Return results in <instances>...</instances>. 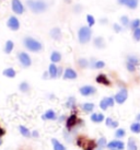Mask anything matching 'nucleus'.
I'll return each mask as SVG.
<instances>
[{
	"instance_id": "1",
	"label": "nucleus",
	"mask_w": 140,
	"mask_h": 150,
	"mask_svg": "<svg viewBox=\"0 0 140 150\" xmlns=\"http://www.w3.org/2000/svg\"><path fill=\"white\" fill-rule=\"evenodd\" d=\"M26 6L33 13H43L48 8V4L44 0H26Z\"/></svg>"
},
{
	"instance_id": "2",
	"label": "nucleus",
	"mask_w": 140,
	"mask_h": 150,
	"mask_svg": "<svg viewBox=\"0 0 140 150\" xmlns=\"http://www.w3.org/2000/svg\"><path fill=\"white\" fill-rule=\"evenodd\" d=\"M23 45L26 47V50L33 52V53H40L43 50V44L31 36H26L23 38Z\"/></svg>"
},
{
	"instance_id": "3",
	"label": "nucleus",
	"mask_w": 140,
	"mask_h": 150,
	"mask_svg": "<svg viewBox=\"0 0 140 150\" xmlns=\"http://www.w3.org/2000/svg\"><path fill=\"white\" fill-rule=\"evenodd\" d=\"M92 38V30L89 25H83L78 31V41L80 44H87L91 41Z\"/></svg>"
},
{
	"instance_id": "4",
	"label": "nucleus",
	"mask_w": 140,
	"mask_h": 150,
	"mask_svg": "<svg viewBox=\"0 0 140 150\" xmlns=\"http://www.w3.org/2000/svg\"><path fill=\"white\" fill-rule=\"evenodd\" d=\"M18 59L20 62L21 66L24 67V68H29L31 65H32V59L30 57V55L25 52H20L18 54Z\"/></svg>"
},
{
	"instance_id": "5",
	"label": "nucleus",
	"mask_w": 140,
	"mask_h": 150,
	"mask_svg": "<svg viewBox=\"0 0 140 150\" xmlns=\"http://www.w3.org/2000/svg\"><path fill=\"white\" fill-rule=\"evenodd\" d=\"M11 9H12L13 12L16 13V14H18V16L23 14L25 11L24 4H22L21 0H12L11 1Z\"/></svg>"
},
{
	"instance_id": "6",
	"label": "nucleus",
	"mask_w": 140,
	"mask_h": 150,
	"mask_svg": "<svg viewBox=\"0 0 140 150\" xmlns=\"http://www.w3.org/2000/svg\"><path fill=\"white\" fill-rule=\"evenodd\" d=\"M78 146H80L83 150H94V148L98 146V144H95L94 142H91L84 138H80L78 139Z\"/></svg>"
},
{
	"instance_id": "7",
	"label": "nucleus",
	"mask_w": 140,
	"mask_h": 150,
	"mask_svg": "<svg viewBox=\"0 0 140 150\" xmlns=\"http://www.w3.org/2000/svg\"><path fill=\"white\" fill-rule=\"evenodd\" d=\"M128 98V91L126 88H122L119 91L117 92L114 96V99H115V102L116 103H118V104H123L126 102Z\"/></svg>"
},
{
	"instance_id": "8",
	"label": "nucleus",
	"mask_w": 140,
	"mask_h": 150,
	"mask_svg": "<svg viewBox=\"0 0 140 150\" xmlns=\"http://www.w3.org/2000/svg\"><path fill=\"white\" fill-rule=\"evenodd\" d=\"M7 26H8L11 31H18L21 26L19 19H18L17 17H14V16H11V17L8 19V21H7Z\"/></svg>"
},
{
	"instance_id": "9",
	"label": "nucleus",
	"mask_w": 140,
	"mask_h": 150,
	"mask_svg": "<svg viewBox=\"0 0 140 150\" xmlns=\"http://www.w3.org/2000/svg\"><path fill=\"white\" fill-rule=\"evenodd\" d=\"M79 92L83 96H91L96 93V89L93 86H83L79 89Z\"/></svg>"
},
{
	"instance_id": "10",
	"label": "nucleus",
	"mask_w": 140,
	"mask_h": 150,
	"mask_svg": "<svg viewBox=\"0 0 140 150\" xmlns=\"http://www.w3.org/2000/svg\"><path fill=\"white\" fill-rule=\"evenodd\" d=\"M114 104H115V99L114 98H112V96L104 98L103 100H101V102H100V108L103 111H106L108 108H113Z\"/></svg>"
},
{
	"instance_id": "11",
	"label": "nucleus",
	"mask_w": 140,
	"mask_h": 150,
	"mask_svg": "<svg viewBox=\"0 0 140 150\" xmlns=\"http://www.w3.org/2000/svg\"><path fill=\"white\" fill-rule=\"evenodd\" d=\"M117 2L118 4L120 6H125V7H127L128 9H136L138 7V4H139V0H117Z\"/></svg>"
},
{
	"instance_id": "12",
	"label": "nucleus",
	"mask_w": 140,
	"mask_h": 150,
	"mask_svg": "<svg viewBox=\"0 0 140 150\" xmlns=\"http://www.w3.org/2000/svg\"><path fill=\"white\" fill-rule=\"evenodd\" d=\"M107 148L110 150H124L125 145L122 140H113L107 144Z\"/></svg>"
},
{
	"instance_id": "13",
	"label": "nucleus",
	"mask_w": 140,
	"mask_h": 150,
	"mask_svg": "<svg viewBox=\"0 0 140 150\" xmlns=\"http://www.w3.org/2000/svg\"><path fill=\"white\" fill-rule=\"evenodd\" d=\"M77 124H78V117H77L76 114H71V115L67 118V122H66L67 129H68V130H71Z\"/></svg>"
},
{
	"instance_id": "14",
	"label": "nucleus",
	"mask_w": 140,
	"mask_h": 150,
	"mask_svg": "<svg viewBox=\"0 0 140 150\" xmlns=\"http://www.w3.org/2000/svg\"><path fill=\"white\" fill-rule=\"evenodd\" d=\"M77 77H78V75H77L76 70H74L72 68H67L64 72V79L65 80H74L77 79Z\"/></svg>"
},
{
	"instance_id": "15",
	"label": "nucleus",
	"mask_w": 140,
	"mask_h": 150,
	"mask_svg": "<svg viewBox=\"0 0 140 150\" xmlns=\"http://www.w3.org/2000/svg\"><path fill=\"white\" fill-rule=\"evenodd\" d=\"M42 120H44V121H56V120H57V115H56L55 111L48 110V111H46V112L43 114Z\"/></svg>"
},
{
	"instance_id": "16",
	"label": "nucleus",
	"mask_w": 140,
	"mask_h": 150,
	"mask_svg": "<svg viewBox=\"0 0 140 150\" xmlns=\"http://www.w3.org/2000/svg\"><path fill=\"white\" fill-rule=\"evenodd\" d=\"M48 74H49V77L53 78V79H56L58 77V67L55 65V64H50L49 67H48Z\"/></svg>"
},
{
	"instance_id": "17",
	"label": "nucleus",
	"mask_w": 140,
	"mask_h": 150,
	"mask_svg": "<svg viewBox=\"0 0 140 150\" xmlns=\"http://www.w3.org/2000/svg\"><path fill=\"white\" fill-rule=\"evenodd\" d=\"M95 80H96L98 83L104 84V86H110V84H111V81L108 80V78H107L104 74H100V75L96 77V79Z\"/></svg>"
},
{
	"instance_id": "18",
	"label": "nucleus",
	"mask_w": 140,
	"mask_h": 150,
	"mask_svg": "<svg viewBox=\"0 0 140 150\" xmlns=\"http://www.w3.org/2000/svg\"><path fill=\"white\" fill-rule=\"evenodd\" d=\"M50 36L56 40V41H59L62 38V30L59 28H54V29L50 30Z\"/></svg>"
},
{
	"instance_id": "19",
	"label": "nucleus",
	"mask_w": 140,
	"mask_h": 150,
	"mask_svg": "<svg viewBox=\"0 0 140 150\" xmlns=\"http://www.w3.org/2000/svg\"><path fill=\"white\" fill-rule=\"evenodd\" d=\"M2 75H4V77H7V78H10V79H12V78H14V77H16L17 72H16V70H14L13 68L9 67V68H6V69L2 71Z\"/></svg>"
},
{
	"instance_id": "20",
	"label": "nucleus",
	"mask_w": 140,
	"mask_h": 150,
	"mask_svg": "<svg viewBox=\"0 0 140 150\" xmlns=\"http://www.w3.org/2000/svg\"><path fill=\"white\" fill-rule=\"evenodd\" d=\"M104 115L102 113H93L92 115H91V121L93 122V123H102L104 121Z\"/></svg>"
},
{
	"instance_id": "21",
	"label": "nucleus",
	"mask_w": 140,
	"mask_h": 150,
	"mask_svg": "<svg viewBox=\"0 0 140 150\" xmlns=\"http://www.w3.org/2000/svg\"><path fill=\"white\" fill-rule=\"evenodd\" d=\"M50 60L53 64H57L62 60V54L57 52V50H54L53 53L50 54Z\"/></svg>"
},
{
	"instance_id": "22",
	"label": "nucleus",
	"mask_w": 140,
	"mask_h": 150,
	"mask_svg": "<svg viewBox=\"0 0 140 150\" xmlns=\"http://www.w3.org/2000/svg\"><path fill=\"white\" fill-rule=\"evenodd\" d=\"M90 67L93 69H102L105 67V63L103 60H92L90 63Z\"/></svg>"
},
{
	"instance_id": "23",
	"label": "nucleus",
	"mask_w": 140,
	"mask_h": 150,
	"mask_svg": "<svg viewBox=\"0 0 140 150\" xmlns=\"http://www.w3.org/2000/svg\"><path fill=\"white\" fill-rule=\"evenodd\" d=\"M95 105L93 104V103H90V102H87V103H83L82 105H81V108H82L83 112L86 113H91L93 112V110H94Z\"/></svg>"
},
{
	"instance_id": "24",
	"label": "nucleus",
	"mask_w": 140,
	"mask_h": 150,
	"mask_svg": "<svg viewBox=\"0 0 140 150\" xmlns=\"http://www.w3.org/2000/svg\"><path fill=\"white\" fill-rule=\"evenodd\" d=\"M93 43H94V46L96 48H104V47H105V41H104V38H101V36L95 38Z\"/></svg>"
},
{
	"instance_id": "25",
	"label": "nucleus",
	"mask_w": 140,
	"mask_h": 150,
	"mask_svg": "<svg viewBox=\"0 0 140 150\" xmlns=\"http://www.w3.org/2000/svg\"><path fill=\"white\" fill-rule=\"evenodd\" d=\"M52 144H53L54 150H66V147L64 146L62 142H58L56 138H53V139H52Z\"/></svg>"
},
{
	"instance_id": "26",
	"label": "nucleus",
	"mask_w": 140,
	"mask_h": 150,
	"mask_svg": "<svg viewBox=\"0 0 140 150\" xmlns=\"http://www.w3.org/2000/svg\"><path fill=\"white\" fill-rule=\"evenodd\" d=\"M14 48V43L11 41V40H8L6 42V45H4V53L6 54H11V52Z\"/></svg>"
},
{
	"instance_id": "27",
	"label": "nucleus",
	"mask_w": 140,
	"mask_h": 150,
	"mask_svg": "<svg viewBox=\"0 0 140 150\" xmlns=\"http://www.w3.org/2000/svg\"><path fill=\"white\" fill-rule=\"evenodd\" d=\"M19 130H20V134L23 136V137L29 138V137H31V136H32V133H31V132H30L26 127H24V126H22V125L19 126Z\"/></svg>"
},
{
	"instance_id": "28",
	"label": "nucleus",
	"mask_w": 140,
	"mask_h": 150,
	"mask_svg": "<svg viewBox=\"0 0 140 150\" xmlns=\"http://www.w3.org/2000/svg\"><path fill=\"white\" fill-rule=\"evenodd\" d=\"M127 62L128 63H132L135 66H139L140 65V58H138L135 55H129L127 57Z\"/></svg>"
},
{
	"instance_id": "29",
	"label": "nucleus",
	"mask_w": 140,
	"mask_h": 150,
	"mask_svg": "<svg viewBox=\"0 0 140 150\" xmlns=\"http://www.w3.org/2000/svg\"><path fill=\"white\" fill-rule=\"evenodd\" d=\"M105 124H106V126H108V127L116 128V127L118 126V122L114 121V120H113V118H111V117H107L106 120H105Z\"/></svg>"
},
{
	"instance_id": "30",
	"label": "nucleus",
	"mask_w": 140,
	"mask_h": 150,
	"mask_svg": "<svg viewBox=\"0 0 140 150\" xmlns=\"http://www.w3.org/2000/svg\"><path fill=\"white\" fill-rule=\"evenodd\" d=\"M127 150H138L137 144H136V142H135V139H134V138H129V139H128Z\"/></svg>"
},
{
	"instance_id": "31",
	"label": "nucleus",
	"mask_w": 140,
	"mask_h": 150,
	"mask_svg": "<svg viewBox=\"0 0 140 150\" xmlns=\"http://www.w3.org/2000/svg\"><path fill=\"white\" fill-rule=\"evenodd\" d=\"M19 90L21 92H23V93H26V92L30 91V84L26 82V81H23V82H21L20 86H19Z\"/></svg>"
},
{
	"instance_id": "32",
	"label": "nucleus",
	"mask_w": 140,
	"mask_h": 150,
	"mask_svg": "<svg viewBox=\"0 0 140 150\" xmlns=\"http://www.w3.org/2000/svg\"><path fill=\"white\" fill-rule=\"evenodd\" d=\"M130 130L134 134H139L140 133V122H135L130 125Z\"/></svg>"
},
{
	"instance_id": "33",
	"label": "nucleus",
	"mask_w": 140,
	"mask_h": 150,
	"mask_svg": "<svg viewBox=\"0 0 140 150\" xmlns=\"http://www.w3.org/2000/svg\"><path fill=\"white\" fill-rule=\"evenodd\" d=\"M129 28L132 30V31H135L136 29L140 28V19H134L130 21V24H129Z\"/></svg>"
},
{
	"instance_id": "34",
	"label": "nucleus",
	"mask_w": 140,
	"mask_h": 150,
	"mask_svg": "<svg viewBox=\"0 0 140 150\" xmlns=\"http://www.w3.org/2000/svg\"><path fill=\"white\" fill-rule=\"evenodd\" d=\"M78 65L80 68H88L90 66V62L86 58H80L78 59Z\"/></svg>"
},
{
	"instance_id": "35",
	"label": "nucleus",
	"mask_w": 140,
	"mask_h": 150,
	"mask_svg": "<svg viewBox=\"0 0 140 150\" xmlns=\"http://www.w3.org/2000/svg\"><path fill=\"white\" fill-rule=\"evenodd\" d=\"M66 106L68 108H76V99L74 96H70L66 102Z\"/></svg>"
},
{
	"instance_id": "36",
	"label": "nucleus",
	"mask_w": 140,
	"mask_h": 150,
	"mask_svg": "<svg viewBox=\"0 0 140 150\" xmlns=\"http://www.w3.org/2000/svg\"><path fill=\"white\" fill-rule=\"evenodd\" d=\"M96 144H98V147H99V149L100 150H103V148L105 146H107V144H106V138L105 137H101L99 139V140H98V142H96Z\"/></svg>"
},
{
	"instance_id": "37",
	"label": "nucleus",
	"mask_w": 140,
	"mask_h": 150,
	"mask_svg": "<svg viewBox=\"0 0 140 150\" xmlns=\"http://www.w3.org/2000/svg\"><path fill=\"white\" fill-rule=\"evenodd\" d=\"M120 24L123 25V26H125V28L129 26V24H130V20H129V18H128L127 16H123V17H120Z\"/></svg>"
},
{
	"instance_id": "38",
	"label": "nucleus",
	"mask_w": 140,
	"mask_h": 150,
	"mask_svg": "<svg viewBox=\"0 0 140 150\" xmlns=\"http://www.w3.org/2000/svg\"><path fill=\"white\" fill-rule=\"evenodd\" d=\"M125 134H126V132H125V129L123 128H118L117 130L115 132V137L117 138V139H120V138L125 137Z\"/></svg>"
},
{
	"instance_id": "39",
	"label": "nucleus",
	"mask_w": 140,
	"mask_h": 150,
	"mask_svg": "<svg viewBox=\"0 0 140 150\" xmlns=\"http://www.w3.org/2000/svg\"><path fill=\"white\" fill-rule=\"evenodd\" d=\"M132 38L136 42H139L140 41V28L136 29L135 31H132Z\"/></svg>"
},
{
	"instance_id": "40",
	"label": "nucleus",
	"mask_w": 140,
	"mask_h": 150,
	"mask_svg": "<svg viewBox=\"0 0 140 150\" xmlns=\"http://www.w3.org/2000/svg\"><path fill=\"white\" fill-rule=\"evenodd\" d=\"M87 22H88V25H89L90 28H92V26L95 24L94 17H93V16H91V14H88L87 16Z\"/></svg>"
},
{
	"instance_id": "41",
	"label": "nucleus",
	"mask_w": 140,
	"mask_h": 150,
	"mask_svg": "<svg viewBox=\"0 0 140 150\" xmlns=\"http://www.w3.org/2000/svg\"><path fill=\"white\" fill-rule=\"evenodd\" d=\"M136 67L135 65H132V63H128V62H126V68H127L128 71H130V72H134V71L136 70Z\"/></svg>"
},
{
	"instance_id": "42",
	"label": "nucleus",
	"mask_w": 140,
	"mask_h": 150,
	"mask_svg": "<svg viewBox=\"0 0 140 150\" xmlns=\"http://www.w3.org/2000/svg\"><path fill=\"white\" fill-rule=\"evenodd\" d=\"M113 29H114V31H115L116 33H120V32L123 31V25H119V24H117V23H114V24H113Z\"/></svg>"
},
{
	"instance_id": "43",
	"label": "nucleus",
	"mask_w": 140,
	"mask_h": 150,
	"mask_svg": "<svg viewBox=\"0 0 140 150\" xmlns=\"http://www.w3.org/2000/svg\"><path fill=\"white\" fill-rule=\"evenodd\" d=\"M48 77H49V74H48V71H47V72H44V75H43V78H44V79H48Z\"/></svg>"
},
{
	"instance_id": "44",
	"label": "nucleus",
	"mask_w": 140,
	"mask_h": 150,
	"mask_svg": "<svg viewBox=\"0 0 140 150\" xmlns=\"http://www.w3.org/2000/svg\"><path fill=\"white\" fill-rule=\"evenodd\" d=\"M32 136H33V137H38V133H37V132H36V130H34V132H33V133H32Z\"/></svg>"
},
{
	"instance_id": "45",
	"label": "nucleus",
	"mask_w": 140,
	"mask_h": 150,
	"mask_svg": "<svg viewBox=\"0 0 140 150\" xmlns=\"http://www.w3.org/2000/svg\"><path fill=\"white\" fill-rule=\"evenodd\" d=\"M62 74V68H58V77H60Z\"/></svg>"
},
{
	"instance_id": "46",
	"label": "nucleus",
	"mask_w": 140,
	"mask_h": 150,
	"mask_svg": "<svg viewBox=\"0 0 140 150\" xmlns=\"http://www.w3.org/2000/svg\"><path fill=\"white\" fill-rule=\"evenodd\" d=\"M101 23H107V20L106 19H102V20H101Z\"/></svg>"
},
{
	"instance_id": "47",
	"label": "nucleus",
	"mask_w": 140,
	"mask_h": 150,
	"mask_svg": "<svg viewBox=\"0 0 140 150\" xmlns=\"http://www.w3.org/2000/svg\"><path fill=\"white\" fill-rule=\"evenodd\" d=\"M136 120H137V122H140V114H138V115H137Z\"/></svg>"
},
{
	"instance_id": "48",
	"label": "nucleus",
	"mask_w": 140,
	"mask_h": 150,
	"mask_svg": "<svg viewBox=\"0 0 140 150\" xmlns=\"http://www.w3.org/2000/svg\"><path fill=\"white\" fill-rule=\"evenodd\" d=\"M64 120H65V117H64V116H62V117H60V118H59V122L64 121Z\"/></svg>"
},
{
	"instance_id": "49",
	"label": "nucleus",
	"mask_w": 140,
	"mask_h": 150,
	"mask_svg": "<svg viewBox=\"0 0 140 150\" xmlns=\"http://www.w3.org/2000/svg\"><path fill=\"white\" fill-rule=\"evenodd\" d=\"M66 2H71V0H65Z\"/></svg>"
},
{
	"instance_id": "50",
	"label": "nucleus",
	"mask_w": 140,
	"mask_h": 150,
	"mask_svg": "<svg viewBox=\"0 0 140 150\" xmlns=\"http://www.w3.org/2000/svg\"><path fill=\"white\" fill-rule=\"evenodd\" d=\"M1 144H2V140H1V138H0V145H1Z\"/></svg>"
}]
</instances>
